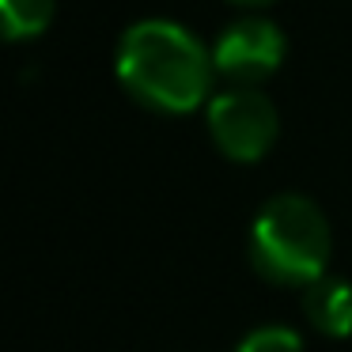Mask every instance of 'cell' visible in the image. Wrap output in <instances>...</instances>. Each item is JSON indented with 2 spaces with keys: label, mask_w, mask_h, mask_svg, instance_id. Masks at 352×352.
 <instances>
[{
  "label": "cell",
  "mask_w": 352,
  "mask_h": 352,
  "mask_svg": "<svg viewBox=\"0 0 352 352\" xmlns=\"http://www.w3.org/2000/svg\"><path fill=\"white\" fill-rule=\"evenodd\" d=\"M212 69V54L170 19L133 23L118 46V80L137 102L160 114H186L201 107Z\"/></svg>",
  "instance_id": "obj_1"
},
{
  "label": "cell",
  "mask_w": 352,
  "mask_h": 352,
  "mask_svg": "<svg viewBox=\"0 0 352 352\" xmlns=\"http://www.w3.org/2000/svg\"><path fill=\"white\" fill-rule=\"evenodd\" d=\"M333 235L322 208L303 193H280L261 205L250 228V261L265 280L307 288L326 276Z\"/></svg>",
  "instance_id": "obj_2"
},
{
  "label": "cell",
  "mask_w": 352,
  "mask_h": 352,
  "mask_svg": "<svg viewBox=\"0 0 352 352\" xmlns=\"http://www.w3.org/2000/svg\"><path fill=\"white\" fill-rule=\"evenodd\" d=\"M276 129V107L254 87H231L208 102V133L216 148L235 163H258L273 148Z\"/></svg>",
  "instance_id": "obj_3"
},
{
  "label": "cell",
  "mask_w": 352,
  "mask_h": 352,
  "mask_svg": "<svg viewBox=\"0 0 352 352\" xmlns=\"http://www.w3.org/2000/svg\"><path fill=\"white\" fill-rule=\"evenodd\" d=\"M216 72L235 84L250 87L258 80L273 76L284 61V34L269 19H239L220 34L212 50Z\"/></svg>",
  "instance_id": "obj_4"
},
{
  "label": "cell",
  "mask_w": 352,
  "mask_h": 352,
  "mask_svg": "<svg viewBox=\"0 0 352 352\" xmlns=\"http://www.w3.org/2000/svg\"><path fill=\"white\" fill-rule=\"evenodd\" d=\"M303 314L322 337L352 333V284L341 276H318L303 288Z\"/></svg>",
  "instance_id": "obj_5"
},
{
  "label": "cell",
  "mask_w": 352,
  "mask_h": 352,
  "mask_svg": "<svg viewBox=\"0 0 352 352\" xmlns=\"http://www.w3.org/2000/svg\"><path fill=\"white\" fill-rule=\"evenodd\" d=\"M0 19L12 42L38 38L54 19V0H0Z\"/></svg>",
  "instance_id": "obj_6"
},
{
  "label": "cell",
  "mask_w": 352,
  "mask_h": 352,
  "mask_svg": "<svg viewBox=\"0 0 352 352\" xmlns=\"http://www.w3.org/2000/svg\"><path fill=\"white\" fill-rule=\"evenodd\" d=\"M235 352H303V341L288 326H258L239 341Z\"/></svg>",
  "instance_id": "obj_7"
},
{
  "label": "cell",
  "mask_w": 352,
  "mask_h": 352,
  "mask_svg": "<svg viewBox=\"0 0 352 352\" xmlns=\"http://www.w3.org/2000/svg\"><path fill=\"white\" fill-rule=\"evenodd\" d=\"M239 4H265V0H239Z\"/></svg>",
  "instance_id": "obj_8"
}]
</instances>
